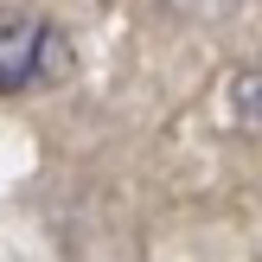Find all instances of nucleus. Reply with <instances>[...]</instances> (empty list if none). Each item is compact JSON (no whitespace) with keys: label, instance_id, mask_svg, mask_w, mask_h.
Listing matches in <instances>:
<instances>
[{"label":"nucleus","instance_id":"1","mask_svg":"<svg viewBox=\"0 0 262 262\" xmlns=\"http://www.w3.org/2000/svg\"><path fill=\"white\" fill-rule=\"evenodd\" d=\"M58 64V32L32 13H0V96H26Z\"/></svg>","mask_w":262,"mask_h":262},{"label":"nucleus","instance_id":"2","mask_svg":"<svg viewBox=\"0 0 262 262\" xmlns=\"http://www.w3.org/2000/svg\"><path fill=\"white\" fill-rule=\"evenodd\" d=\"M166 7H173L179 19H224V13L250 7V0H166Z\"/></svg>","mask_w":262,"mask_h":262}]
</instances>
